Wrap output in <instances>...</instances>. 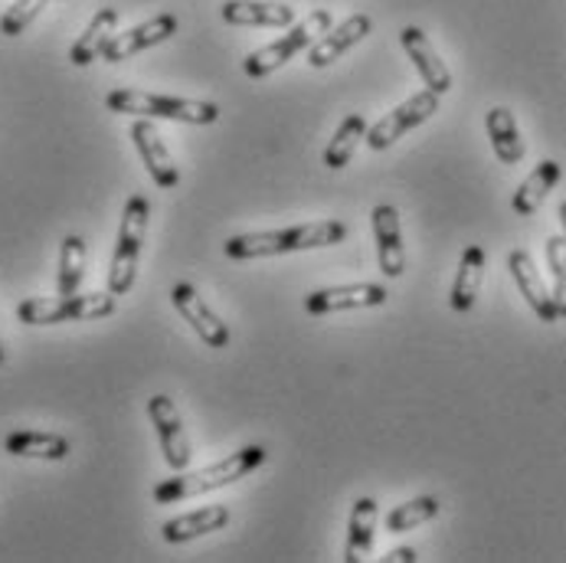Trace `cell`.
<instances>
[{
    "label": "cell",
    "mask_w": 566,
    "mask_h": 563,
    "mask_svg": "<svg viewBox=\"0 0 566 563\" xmlns=\"http://www.w3.org/2000/svg\"><path fill=\"white\" fill-rule=\"evenodd\" d=\"M148 217H151L148 197H142V194L128 197L125 213H122V227H118V242H115L112 269H108V292L112 295H128L135 289L138 259H142L145 233H148Z\"/></svg>",
    "instance_id": "obj_4"
},
{
    "label": "cell",
    "mask_w": 566,
    "mask_h": 563,
    "mask_svg": "<svg viewBox=\"0 0 566 563\" xmlns=\"http://www.w3.org/2000/svg\"><path fill=\"white\" fill-rule=\"evenodd\" d=\"M560 223H564V237H566V204L560 207Z\"/></svg>",
    "instance_id": "obj_31"
},
{
    "label": "cell",
    "mask_w": 566,
    "mask_h": 563,
    "mask_svg": "<svg viewBox=\"0 0 566 563\" xmlns=\"http://www.w3.org/2000/svg\"><path fill=\"white\" fill-rule=\"evenodd\" d=\"M439 112V92L432 88H419L416 95H409L403 105H397L390 115H384L377 125H370L367 132V148L370 152H387L390 145H397L406 132L419 128L422 122H429Z\"/></svg>",
    "instance_id": "obj_7"
},
{
    "label": "cell",
    "mask_w": 566,
    "mask_h": 563,
    "mask_svg": "<svg viewBox=\"0 0 566 563\" xmlns=\"http://www.w3.org/2000/svg\"><path fill=\"white\" fill-rule=\"evenodd\" d=\"M115 27H118V10H115V7H102V10L88 20V27L82 30L80 40L73 43L70 63H73V66H88V63L102 60L105 46L115 40Z\"/></svg>",
    "instance_id": "obj_21"
},
{
    "label": "cell",
    "mask_w": 566,
    "mask_h": 563,
    "mask_svg": "<svg viewBox=\"0 0 566 563\" xmlns=\"http://www.w3.org/2000/svg\"><path fill=\"white\" fill-rule=\"evenodd\" d=\"M46 3H50V0H13V3L7 7V13L0 17V33H3V37H20V33L43 13Z\"/></svg>",
    "instance_id": "obj_29"
},
{
    "label": "cell",
    "mask_w": 566,
    "mask_h": 563,
    "mask_svg": "<svg viewBox=\"0 0 566 563\" xmlns=\"http://www.w3.org/2000/svg\"><path fill=\"white\" fill-rule=\"evenodd\" d=\"M439 511H442V504H439L436 494H419V498H412V501L397 504V508L384 518V528H387L390 534H406V531H412V528H419V524L439 518Z\"/></svg>",
    "instance_id": "obj_26"
},
{
    "label": "cell",
    "mask_w": 566,
    "mask_h": 563,
    "mask_svg": "<svg viewBox=\"0 0 566 563\" xmlns=\"http://www.w3.org/2000/svg\"><path fill=\"white\" fill-rule=\"evenodd\" d=\"M485 249L482 246H469L459 259V272H455V282H452V309L459 315L472 312L475 302H479V292H482V282H485Z\"/></svg>",
    "instance_id": "obj_19"
},
{
    "label": "cell",
    "mask_w": 566,
    "mask_h": 563,
    "mask_svg": "<svg viewBox=\"0 0 566 563\" xmlns=\"http://www.w3.org/2000/svg\"><path fill=\"white\" fill-rule=\"evenodd\" d=\"M370 30H374V20H370L367 13H350L344 23L331 27L327 33L318 37V43L308 50V66H312V70H324V66H331L337 56H344L350 46H357Z\"/></svg>",
    "instance_id": "obj_15"
},
{
    "label": "cell",
    "mask_w": 566,
    "mask_h": 563,
    "mask_svg": "<svg viewBox=\"0 0 566 563\" xmlns=\"http://www.w3.org/2000/svg\"><path fill=\"white\" fill-rule=\"evenodd\" d=\"M390 302V289L380 282H354V285H334L318 289L305 299L308 315H334V312H350V309H377Z\"/></svg>",
    "instance_id": "obj_8"
},
{
    "label": "cell",
    "mask_w": 566,
    "mask_h": 563,
    "mask_svg": "<svg viewBox=\"0 0 566 563\" xmlns=\"http://www.w3.org/2000/svg\"><path fill=\"white\" fill-rule=\"evenodd\" d=\"M170 302H174V309L180 312V319L197 331V337H200L207 347H217V351H220V347L230 344V327H227V322L200 299V292H197L190 282H177V285L170 289Z\"/></svg>",
    "instance_id": "obj_9"
},
{
    "label": "cell",
    "mask_w": 566,
    "mask_h": 563,
    "mask_svg": "<svg viewBox=\"0 0 566 563\" xmlns=\"http://www.w3.org/2000/svg\"><path fill=\"white\" fill-rule=\"evenodd\" d=\"M374 240H377V259L380 272L387 279H400L406 272V249H403V227H400V210L394 204L374 207Z\"/></svg>",
    "instance_id": "obj_13"
},
{
    "label": "cell",
    "mask_w": 566,
    "mask_h": 563,
    "mask_svg": "<svg viewBox=\"0 0 566 563\" xmlns=\"http://www.w3.org/2000/svg\"><path fill=\"white\" fill-rule=\"evenodd\" d=\"M262 462H265V449L262 446H245V449L220 459V462H213V466H207V469L177 472L174 479H164L161 484H155V501L158 504H177V501L200 498L207 491H217V488L240 482L249 472H255Z\"/></svg>",
    "instance_id": "obj_2"
},
{
    "label": "cell",
    "mask_w": 566,
    "mask_h": 563,
    "mask_svg": "<svg viewBox=\"0 0 566 563\" xmlns=\"http://www.w3.org/2000/svg\"><path fill=\"white\" fill-rule=\"evenodd\" d=\"M148 416H151V423H155V429H158L164 462H167L174 472H187V466H190V439H187L180 409L174 406L170 397L155 394V397L148 400Z\"/></svg>",
    "instance_id": "obj_10"
},
{
    "label": "cell",
    "mask_w": 566,
    "mask_h": 563,
    "mask_svg": "<svg viewBox=\"0 0 566 563\" xmlns=\"http://www.w3.org/2000/svg\"><path fill=\"white\" fill-rule=\"evenodd\" d=\"M331 27H334L331 10H315V13H308L302 23L289 27V33H285V37H279L275 43H269V46H262V50L249 53L243 63L245 76H249V80H265V76L279 73L289 60H295L298 53L312 50V46L318 43V37L327 33Z\"/></svg>",
    "instance_id": "obj_5"
},
{
    "label": "cell",
    "mask_w": 566,
    "mask_h": 563,
    "mask_svg": "<svg viewBox=\"0 0 566 563\" xmlns=\"http://www.w3.org/2000/svg\"><path fill=\"white\" fill-rule=\"evenodd\" d=\"M485 128H488V138H491V148H494V155H497V161L501 164L524 161L527 148H524V138H521V128H517V122H514V112H511V108H504V105L491 108V112L485 115Z\"/></svg>",
    "instance_id": "obj_24"
},
{
    "label": "cell",
    "mask_w": 566,
    "mask_h": 563,
    "mask_svg": "<svg viewBox=\"0 0 566 563\" xmlns=\"http://www.w3.org/2000/svg\"><path fill=\"white\" fill-rule=\"evenodd\" d=\"M3 449L17 459H43V462H63L73 446L66 436L60 432H36V429H20V432H10Z\"/></svg>",
    "instance_id": "obj_20"
},
{
    "label": "cell",
    "mask_w": 566,
    "mask_h": 563,
    "mask_svg": "<svg viewBox=\"0 0 566 563\" xmlns=\"http://www.w3.org/2000/svg\"><path fill=\"white\" fill-rule=\"evenodd\" d=\"M118 295L92 292V295H56V299H23L17 305V319L23 324H63V322H98L115 315Z\"/></svg>",
    "instance_id": "obj_6"
},
{
    "label": "cell",
    "mask_w": 566,
    "mask_h": 563,
    "mask_svg": "<svg viewBox=\"0 0 566 563\" xmlns=\"http://www.w3.org/2000/svg\"><path fill=\"white\" fill-rule=\"evenodd\" d=\"M377 534V501L357 498L350 521H347V544H344V563H364L374 551Z\"/></svg>",
    "instance_id": "obj_22"
},
{
    "label": "cell",
    "mask_w": 566,
    "mask_h": 563,
    "mask_svg": "<svg viewBox=\"0 0 566 563\" xmlns=\"http://www.w3.org/2000/svg\"><path fill=\"white\" fill-rule=\"evenodd\" d=\"M223 20L233 27H292L295 10L275 0H227Z\"/></svg>",
    "instance_id": "obj_18"
},
{
    "label": "cell",
    "mask_w": 566,
    "mask_h": 563,
    "mask_svg": "<svg viewBox=\"0 0 566 563\" xmlns=\"http://www.w3.org/2000/svg\"><path fill=\"white\" fill-rule=\"evenodd\" d=\"M347 240V223L340 220H315L289 230H265V233H243L230 237L223 252L230 259H269L285 252H305V249H327Z\"/></svg>",
    "instance_id": "obj_1"
},
{
    "label": "cell",
    "mask_w": 566,
    "mask_h": 563,
    "mask_svg": "<svg viewBox=\"0 0 566 563\" xmlns=\"http://www.w3.org/2000/svg\"><path fill=\"white\" fill-rule=\"evenodd\" d=\"M400 43H403L406 56L412 60L416 73H419L422 82H426V88H432V92L446 95V92L452 88V73H449L446 60L436 53L432 40H429L419 27H406L403 33H400Z\"/></svg>",
    "instance_id": "obj_16"
},
{
    "label": "cell",
    "mask_w": 566,
    "mask_h": 563,
    "mask_svg": "<svg viewBox=\"0 0 566 563\" xmlns=\"http://www.w3.org/2000/svg\"><path fill=\"white\" fill-rule=\"evenodd\" d=\"M0 364H3V341H0Z\"/></svg>",
    "instance_id": "obj_32"
},
{
    "label": "cell",
    "mask_w": 566,
    "mask_h": 563,
    "mask_svg": "<svg viewBox=\"0 0 566 563\" xmlns=\"http://www.w3.org/2000/svg\"><path fill=\"white\" fill-rule=\"evenodd\" d=\"M82 279H85V240L73 233L63 240L60 249V279H56L60 295H76Z\"/></svg>",
    "instance_id": "obj_27"
},
{
    "label": "cell",
    "mask_w": 566,
    "mask_h": 563,
    "mask_svg": "<svg viewBox=\"0 0 566 563\" xmlns=\"http://www.w3.org/2000/svg\"><path fill=\"white\" fill-rule=\"evenodd\" d=\"M367 132H370L367 118H364L360 112H350V115L337 125L334 138L327 142V148H324V164H327L331 170H340L344 164L354 158V152L367 142Z\"/></svg>",
    "instance_id": "obj_25"
},
{
    "label": "cell",
    "mask_w": 566,
    "mask_h": 563,
    "mask_svg": "<svg viewBox=\"0 0 566 563\" xmlns=\"http://www.w3.org/2000/svg\"><path fill=\"white\" fill-rule=\"evenodd\" d=\"M105 105H108V112H118V115L167 118V122H187V125H213L220 118L217 102L155 95V92H142V88H112L105 95Z\"/></svg>",
    "instance_id": "obj_3"
},
{
    "label": "cell",
    "mask_w": 566,
    "mask_h": 563,
    "mask_svg": "<svg viewBox=\"0 0 566 563\" xmlns=\"http://www.w3.org/2000/svg\"><path fill=\"white\" fill-rule=\"evenodd\" d=\"M507 269H511V275H514V282H517V289H521V295H524V302L534 309V315L544 324L560 322L554 292H551L547 282L541 279V272H537L531 252H527V249H514V252L507 256Z\"/></svg>",
    "instance_id": "obj_12"
},
{
    "label": "cell",
    "mask_w": 566,
    "mask_h": 563,
    "mask_svg": "<svg viewBox=\"0 0 566 563\" xmlns=\"http://www.w3.org/2000/svg\"><path fill=\"white\" fill-rule=\"evenodd\" d=\"M560 177H564V167L557 161H541L534 170H531V177L514 190V200H511V207H514V213L517 217H534L537 210H541V204L551 197V190L560 184Z\"/></svg>",
    "instance_id": "obj_23"
},
{
    "label": "cell",
    "mask_w": 566,
    "mask_h": 563,
    "mask_svg": "<svg viewBox=\"0 0 566 563\" xmlns=\"http://www.w3.org/2000/svg\"><path fill=\"white\" fill-rule=\"evenodd\" d=\"M230 521H233V511L227 504H207V508H197L190 514L164 521L161 534L167 544H187V541H197L203 534L223 531Z\"/></svg>",
    "instance_id": "obj_17"
},
{
    "label": "cell",
    "mask_w": 566,
    "mask_h": 563,
    "mask_svg": "<svg viewBox=\"0 0 566 563\" xmlns=\"http://www.w3.org/2000/svg\"><path fill=\"white\" fill-rule=\"evenodd\" d=\"M132 142H135L142 161H145L148 174L155 177L158 187L170 190V187L180 184V170H177V164H174V155L167 152V145H164V138L158 135V128H155L151 118H138V122L132 125Z\"/></svg>",
    "instance_id": "obj_14"
},
{
    "label": "cell",
    "mask_w": 566,
    "mask_h": 563,
    "mask_svg": "<svg viewBox=\"0 0 566 563\" xmlns=\"http://www.w3.org/2000/svg\"><path fill=\"white\" fill-rule=\"evenodd\" d=\"M177 27H180V23H177L174 13H158V17L138 23V27L125 30V33H115V40L105 46L102 60H105V63H125V60H132V56H138V53L158 46V43H167V40L177 33Z\"/></svg>",
    "instance_id": "obj_11"
},
{
    "label": "cell",
    "mask_w": 566,
    "mask_h": 563,
    "mask_svg": "<svg viewBox=\"0 0 566 563\" xmlns=\"http://www.w3.org/2000/svg\"><path fill=\"white\" fill-rule=\"evenodd\" d=\"M387 563H416L419 561V554H416V548H397V551H387Z\"/></svg>",
    "instance_id": "obj_30"
},
{
    "label": "cell",
    "mask_w": 566,
    "mask_h": 563,
    "mask_svg": "<svg viewBox=\"0 0 566 563\" xmlns=\"http://www.w3.org/2000/svg\"><path fill=\"white\" fill-rule=\"evenodd\" d=\"M547 265H551V279H554V302H557V315L566 322V237H551L547 240Z\"/></svg>",
    "instance_id": "obj_28"
}]
</instances>
